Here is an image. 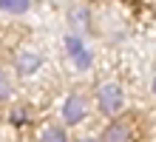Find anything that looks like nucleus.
<instances>
[{
    "label": "nucleus",
    "mask_w": 156,
    "mask_h": 142,
    "mask_svg": "<svg viewBox=\"0 0 156 142\" xmlns=\"http://www.w3.org/2000/svg\"><path fill=\"white\" fill-rule=\"evenodd\" d=\"M94 105L108 119L119 117L122 108H125V91H122V85H119V82H99L97 94H94Z\"/></svg>",
    "instance_id": "nucleus-1"
},
{
    "label": "nucleus",
    "mask_w": 156,
    "mask_h": 142,
    "mask_svg": "<svg viewBox=\"0 0 156 142\" xmlns=\"http://www.w3.org/2000/svg\"><path fill=\"white\" fill-rule=\"evenodd\" d=\"M91 114V100L85 97L82 91H71L60 105V119L66 128H74V125H82Z\"/></svg>",
    "instance_id": "nucleus-2"
},
{
    "label": "nucleus",
    "mask_w": 156,
    "mask_h": 142,
    "mask_svg": "<svg viewBox=\"0 0 156 142\" xmlns=\"http://www.w3.org/2000/svg\"><path fill=\"white\" fill-rule=\"evenodd\" d=\"M102 142H133V122L125 119L122 114L105 122V128L99 131Z\"/></svg>",
    "instance_id": "nucleus-3"
},
{
    "label": "nucleus",
    "mask_w": 156,
    "mask_h": 142,
    "mask_svg": "<svg viewBox=\"0 0 156 142\" xmlns=\"http://www.w3.org/2000/svg\"><path fill=\"white\" fill-rule=\"evenodd\" d=\"M43 63H45V57L40 51H17L14 54V74L17 77H34L40 68H43Z\"/></svg>",
    "instance_id": "nucleus-4"
},
{
    "label": "nucleus",
    "mask_w": 156,
    "mask_h": 142,
    "mask_svg": "<svg viewBox=\"0 0 156 142\" xmlns=\"http://www.w3.org/2000/svg\"><path fill=\"white\" fill-rule=\"evenodd\" d=\"M66 20H68V28L74 34H82V37H85L91 31V9L82 6V3H74V6H68Z\"/></svg>",
    "instance_id": "nucleus-5"
},
{
    "label": "nucleus",
    "mask_w": 156,
    "mask_h": 142,
    "mask_svg": "<svg viewBox=\"0 0 156 142\" xmlns=\"http://www.w3.org/2000/svg\"><path fill=\"white\" fill-rule=\"evenodd\" d=\"M37 142H71L66 125H57V122H51V125H45L40 134H37Z\"/></svg>",
    "instance_id": "nucleus-6"
},
{
    "label": "nucleus",
    "mask_w": 156,
    "mask_h": 142,
    "mask_svg": "<svg viewBox=\"0 0 156 142\" xmlns=\"http://www.w3.org/2000/svg\"><path fill=\"white\" fill-rule=\"evenodd\" d=\"M29 122H31V108L29 105H14L9 111V125L23 128V125H29Z\"/></svg>",
    "instance_id": "nucleus-7"
},
{
    "label": "nucleus",
    "mask_w": 156,
    "mask_h": 142,
    "mask_svg": "<svg viewBox=\"0 0 156 142\" xmlns=\"http://www.w3.org/2000/svg\"><path fill=\"white\" fill-rule=\"evenodd\" d=\"M29 9H31V0H0V12H6V14H14V17L26 14Z\"/></svg>",
    "instance_id": "nucleus-8"
},
{
    "label": "nucleus",
    "mask_w": 156,
    "mask_h": 142,
    "mask_svg": "<svg viewBox=\"0 0 156 142\" xmlns=\"http://www.w3.org/2000/svg\"><path fill=\"white\" fill-rule=\"evenodd\" d=\"M14 94V85H12V74H9L3 65H0V102H9Z\"/></svg>",
    "instance_id": "nucleus-9"
},
{
    "label": "nucleus",
    "mask_w": 156,
    "mask_h": 142,
    "mask_svg": "<svg viewBox=\"0 0 156 142\" xmlns=\"http://www.w3.org/2000/svg\"><path fill=\"white\" fill-rule=\"evenodd\" d=\"M62 43H66V54H68V57H77L82 49H85V40H82V34H74V31L66 34V40H62Z\"/></svg>",
    "instance_id": "nucleus-10"
},
{
    "label": "nucleus",
    "mask_w": 156,
    "mask_h": 142,
    "mask_svg": "<svg viewBox=\"0 0 156 142\" xmlns=\"http://www.w3.org/2000/svg\"><path fill=\"white\" fill-rule=\"evenodd\" d=\"M71 63H74V68H77V71H88V68H91V63H94V54H91V49L85 46V49H82L77 57H71Z\"/></svg>",
    "instance_id": "nucleus-11"
},
{
    "label": "nucleus",
    "mask_w": 156,
    "mask_h": 142,
    "mask_svg": "<svg viewBox=\"0 0 156 142\" xmlns=\"http://www.w3.org/2000/svg\"><path fill=\"white\" fill-rule=\"evenodd\" d=\"M74 142H102V137H99V134H82V137H77Z\"/></svg>",
    "instance_id": "nucleus-12"
},
{
    "label": "nucleus",
    "mask_w": 156,
    "mask_h": 142,
    "mask_svg": "<svg viewBox=\"0 0 156 142\" xmlns=\"http://www.w3.org/2000/svg\"><path fill=\"white\" fill-rule=\"evenodd\" d=\"M151 88H153V94H156V74H153V82H151Z\"/></svg>",
    "instance_id": "nucleus-13"
},
{
    "label": "nucleus",
    "mask_w": 156,
    "mask_h": 142,
    "mask_svg": "<svg viewBox=\"0 0 156 142\" xmlns=\"http://www.w3.org/2000/svg\"><path fill=\"white\" fill-rule=\"evenodd\" d=\"M85 3H99V0H85Z\"/></svg>",
    "instance_id": "nucleus-14"
}]
</instances>
